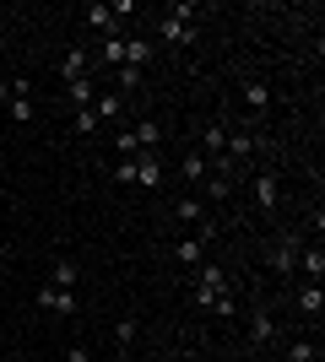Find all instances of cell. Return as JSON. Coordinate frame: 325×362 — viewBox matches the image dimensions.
<instances>
[{
    "instance_id": "1",
    "label": "cell",
    "mask_w": 325,
    "mask_h": 362,
    "mask_svg": "<svg viewBox=\"0 0 325 362\" xmlns=\"http://www.w3.org/2000/svg\"><path fill=\"white\" fill-rule=\"evenodd\" d=\"M190 16H195V6H173L169 16H157V38L173 44V49H190L195 44V22Z\"/></svg>"
},
{
    "instance_id": "2",
    "label": "cell",
    "mask_w": 325,
    "mask_h": 362,
    "mask_svg": "<svg viewBox=\"0 0 325 362\" xmlns=\"http://www.w3.org/2000/svg\"><path fill=\"white\" fill-rule=\"evenodd\" d=\"M217 238V227L206 222V227H195V233H190V238H179L173 243V259H179V265H185V271H195V265H206V243Z\"/></svg>"
},
{
    "instance_id": "3",
    "label": "cell",
    "mask_w": 325,
    "mask_h": 362,
    "mask_svg": "<svg viewBox=\"0 0 325 362\" xmlns=\"http://www.w3.org/2000/svg\"><path fill=\"white\" fill-rule=\"evenodd\" d=\"M217 292H228V271L222 265H195V308H212Z\"/></svg>"
},
{
    "instance_id": "4",
    "label": "cell",
    "mask_w": 325,
    "mask_h": 362,
    "mask_svg": "<svg viewBox=\"0 0 325 362\" xmlns=\"http://www.w3.org/2000/svg\"><path fill=\"white\" fill-rule=\"evenodd\" d=\"M244 335H249V346H255V351L277 346V319H271V308H255L249 325H244Z\"/></svg>"
},
{
    "instance_id": "5",
    "label": "cell",
    "mask_w": 325,
    "mask_h": 362,
    "mask_svg": "<svg viewBox=\"0 0 325 362\" xmlns=\"http://www.w3.org/2000/svg\"><path fill=\"white\" fill-rule=\"evenodd\" d=\"M38 308H49V314H60V319H71L76 314V292H65V287H38Z\"/></svg>"
},
{
    "instance_id": "6",
    "label": "cell",
    "mask_w": 325,
    "mask_h": 362,
    "mask_svg": "<svg viewBox=\"0 0 325 362\" xmlns=\"http://www.w3.org/2000/svg\"><path fill=\"white\" fill-rule=\"evenodd\" d=\"M298 249H304V243H298L293 233H287V238H282L277 249L266 255V259H271V271H277V276H293V271H298Z\"/></svg>"
},
{
    "instance_id": "7",
    "label": "cell",
    "mask_w": 325,
    "mask_h": 362,
    "mask_svg": "<svg viewBox=\"0 0 325 362\" xmlns=\"http://www.w3.org/2000/svg\"><path fill=\"white\" fill-rule=\"evenodd\" d=\"M298 314L309 319V325H320V314H325V287L320 281H304V287H298Z\"/></svg>"
},
{
    "instance_id": "8",
    "label": "cell",
    "mask_w": 325,
    "mask_h": 362,
    "mask_svg": "<svg viewBox=\"0 0 325 362\" xmlns=\"http://www.w3.org/2000/svg\"><path fill=\"white\" fill-rule=\"evenodd\" d=\"M152 54H157V44H152V38H141V33H125V65L147 71V65H152Z\"/></svg>"
},
{
    "instance_id": "9",
    "label": "cell",
    "mask_w": 325,
    "mask_h": 362,
    "mask_svg": "<svg viewBox=\"0 0 325 362\" xmlns=\"http://www.w3.org/2000/svg\"><path fill=\"white\" fill-rule=\"evenodd\" d=\"M249 189H255V206H261V211H277V200H282V179L277 173H255Z\"/></svg>"
},
{
    "instance_id": "10",
    "label": "cell",
    "mask_w": 325,
    "mask_h": 362,
    "mask_svg": "<svg viewBox=\"0 0 325 362\" xmlns=\"http://www.w3.org/2000/svg\"><path fill=\"white\" fill-rule=\"evenodd\" d=\"M81 76H93V54H87V49H65V60H60V81L71 87V81H81Z\"/></svg>"
},
{
    "instance_id": "11",
    "label": "cell",
    "mask_w": 325,
    "mask_h": 362,
    "mask_svg": "<svg viewBox=\"0 0 325 362\" xmlns=\"http://www.w3.org/2000/svg\"><path fill=\"white\" fill-rule=\"evenodd\" d=\"M136 184L141 189H157V184H163V157H157V151H141L136 157Z\"/></svg>"
},
{
    "instance_id": "12",
    "label": "cell",
    "mask_w": 325,
    "mask_h": 362,
    "mask_svg": "<svg viewBox=\"0 0 325 362\" xmlns=\"http://www.w3.org/2000/svg\"><path fill=\"white\" fill-rule=\"evenodd\" d=\"M239 98H244V108H255V114H261V108H271V81H261V76H249Z\"/></svg>"
},
{
    "instance_id": "13",
    "label": "cell",
    "mask_w": 325,
    "mask_h": 362,
    "mask_svg": "<svg viewBox=\"0 0 325 362\" xmlns=\"http://www.w3.org/2000/svg\"><path fill=\"white\" fill-rule=\"evenodd\" d=\"M179 179H185V184H206V179H212V163H206L201 151H185V163H179Z\"/></svg>"
},
{
    "instance_id": "14",
    "label": "cell",
    "mask_w": 325,
    "mask_h": 362,
    "mask_svg": "<svg viewBox=\"0 0 325 362\" xmlns=\"http://www.w3.org/2000/svg\"><path fill=\"white\" fill-rule=\"evenodd\" d=\"M81 22H87V33H103V38H108V33H114V28H120V22L108 16V6H103V0H93V6L81 11Z\"/></svg>"
},
{
    "instance_id": "15",
    "label": "cell",
    "mask_w": 325,
    "mask_h": 362,
    "mask_svg": "<svg viewBox=\"0 0 325 362\" xmlns=\"http://www.w3.org/2000/svg\"><path fill=\"white\" fill-rule=\"evenodd\" d=\"M298 271L309 276V281H320V276H325V249H320V238H314L309 249H298Z\"/></svg>"
},
{
    "instance_id": "16",
    "label": "cell",
    "mask_w": 325,
    "mask_h": 362,
    "mask_svg": "<svg viewBox=\"0 0 325 362\" xmlns=\"http://www.w3.org/2000/svg\"><path fill=\"white\" fill-rule=\"evenodd\" d=\"M93 65H114V71H120V65H125V33H108L103 44H98V60Z\"/></svg>"
},
{
    "instance_id": "17",
    "label": "cell",
    "mask_w": 325,
    "mask_h": 362,
    "mask_svg": "<svg viewBox=\"0 0 325 362\" xmlns=\"http://www.w3.org/2000/svg\"><path fill=\"white\" fill-rule=\"evenodd\" d=\"M130 136H136L141 151H157V146H163V124H157V119H136V124H130Z\"/></svg>"
},
{
    "instance_id": "18",
    "label": "cell",
    "mask_w": 325,
    "mask_h": 362,
    "mask_svg": "<svg viewBox=\"0 0 325 362\" xmlns=\"http://www.w3.org/2000/svg\"><path fill=\"white\" fill-rule=\"evenodd\" d=\"M222 146H228V130H222V124H206V130H201V157H206V163H212V157H222Z\"/></svg>"
},
{
    "instance_id": "19",
    "label": "cell",
    "mask_w": 325,
    "mask_h": 362,
    "mask_svg": "<svg viewBox=\"0 0 325 362\" xmlns=\"http://www.w3.org/2000/svg\"><path fill=\"white\" fill-rule=\"evenodd\" d=\"M76 281H81V271L71 265V259H55V265H49V287H65V292H76Z\"/></svg>"
},
{
    "instance_id": "20",
    "label": "cell",
    "mask_w": 325,
    "mask_h": 362,
    "mask_svg": "<svg viewBox=\"0 0 325 362\" xmlns=\"http://www.w3.org/2000/svg\"><path fill=\"white\" fill-rule=\"evenodd\" d=\"M255 151H261V141L249 136V130H233L228 146H222V157H255Z\"/></svg>"
},
{
    "instance_id": "21",
    "label": "cell",
    "mask_w": 325,
    "mask_h": 362,
    "mask_svg": "<svg viewBox=\"0 0 325 362\" xmlns=\"http://www.w3.org/2000/svg\"><path fill=\"white\" fill-rule=\"evenodd\" d=\"M179 222H185V227H206V200L185 195V200H179Z\"/></svg>"
},
{
    "instance_id": "22",
    "label": "cell",
    "mask_w": 325,
    "mask_h": 362,
    "mask_svg": "<svg viewBox=\"0 0 325 362\" xmlns=\"http://www.w3.org/2000/svg\"><path fill=\"white\" fill-rule=\"evenodd\" d=\"M65 92H71V103H76V108H93V98H98V76H81V81H71Z\"/></svg>"
},
{
    "instance_id": "23",
    "label": "cell",
    "mask_w": 325,
    "mask_h": 362,
    "mask_svg": "<svg viewBox=\"0 0 325 362\" xmlns=\"http://www.w3.org/2000/svg\"><path fill=\"white\" fill-rule=\"evenodd\" d=\"M93 114H98V119H125V98H120V92H98Z\"/></svg>"
},
{
    "instance_id": "24",
    "label": "cell",
    "mask_w": 325,
    "mask_h": 362,
    "mask_svg": "<svg viewBox=\"0 0 325 362\" xmlns=\"http://www.w3.org/2000/svg\"><path fill=\"white\" fill-rule=\"evenodd\" d=\"M228 195H233V189H228V173H217V179L201 184V200H206V206H222Z\"/></svg>"
},
{
    "instance_id": "25",
    "label": "cell",
    "mask_w": 325,
    "mask_h": 362,
    "mask_svg": "<svg viewBox=\"0 0 325 362\" xmlns=\"http://www.w3.org/2000/svg\"><path fill=\"white\" fill-rule=\"evenodd\" d=\"M114 157H141V146H136V136H130V124H125L120 136H114Z\"/></svg>"
},
{
    "instance_id": "26",
    "label": "cell",
    "mask_w": 325,
    "mask_h": 362,
    "mask_svg": "<svg viewBox=\"0 0 325 362\" xmlns=\"http://www.w3.org/2000/svg\"><path fill=\"white\" fill-rule=\"evenodd\" d=\"M287 362H320L314 341H293V346H287Z\"/></svg>"
},
{
    "instance_id": "27",
    "label": "cell",
    "mask_w": 325,
    "mask_h": 362,
    "mask_svg": "<svg viewBox=\"0 0 325 362\" xmlns=\"http://www.w3.org/2000/svg\"><path fill=\"white\" fill-rule=\"evenodd\" d=\"M114 341H120V351H130V341H136V319H120V325H114Z\"/></svg>"
},
{
    "instance_id": "28",
    "label": "cell",
    "mask_w": 325,
    "mask_h": 362,
    "mask_svg": "<svg viewBox=\"0 0 325 362\" xmlns=\"http://www.w3.org/2000/svg\"><path fill=\"white\" fill-rule=\"evenodd\" d=\"M71 124H76V136H93V130H98V114H93V108H76V119H71Z\"/></svg>"
},
{
    "instance_id": "29",
    "label": "cell",
    "mask_w": 325,
    "mask_h": 362,
    "mask_svg": "<svg viewBox=\"0 0 325 362\" xmlns=\"http://www.w3.org/2000/svg\"><path fill=\"white\" fill-rule=\"evenodd\" d=\"M141 87V71H136V65H120V98H125V92H136Z\"/></svg>"
},
{
    "instance_id": "30",
    "label": "cell",
    "mask_w": 325,
    "mask_h": 362,
    "mask_svg": "<svg viewBox=\"0 0 325 362\" xmlns=\"http://www.w3.org/2000/svg\"><path fill=\"white\" fill-rule=\"evenodd\" d=\"M28 92H33L28 76H11V81H6V98H11V103H16V98H28Z\"/></svg>"
},
{
    "instance_id": "31",
    "label": "cell",
    "mask_w": 325,
    "mask_h": 362,
    "mask_svg": "<svg viewBox=\"0 0 325 362\" xmlns=\"http://www.w3.org/2000/svg\"><path fill=\"white\" fill-rule=\"evenodd\" d=\"M114 179H120V184H136V157H120V163H114Z\"/></svg>"
},
{
    "instance_id": "32",
    "label": "cell",
    "mask_w": 325,
    "mask_h": 362,
    "mask_svg": "<svg viewBox=\"0 0 325 362\" xmlns=\"http://www.w3.org/2000/svg\"><path fill=\"white\" fill-rule=\"evenodd\" d=\"M11 119L16 124H33V103H28V98H16V103H11Z\"/></svg>"
},
{
    "instance_id": "33",
    "label": "cell",
    "mask_w": 325,
    "mask_h": 362,
    "mask_svg": "<svg viewBox=\"0 0 325 362\" xmlns=\"http://www.w3.org/2000/svg\"><path fill=\"white\" fill-rule=\"evenodd\" d=\"M108 16H114V22H125V16H136V0H114V6H108Z\"/></svg>"
},
{
    "instance_id": "34",
    "label": "cell",
    "mask_w": 325,
    "mask_h": 362,
    "mask_svg": "<svg viewBox=\"0 0 325 362\" xmlns=\"http://www.w3.org/2000/svg\"><path fill=\"white\" fill-rule=\"evenodd\" d=\"M65 362H93V351H87V346H71V351H65Z\"/></svg>"
},
{
    "instance_id": "35",
    "label": "cell",
    "mask_w": 325,
    "mask_h": 362,
    "mask_svg": "<svg viewBox=\"0 0 325 362\" xmlns=\"http://www.w3.org/2000/svg\"><path fill=\"white\" fill-rule=\"evenodd\" d=\"M108 362H136V357H130V351H114V357H108Z\"/></svg>"
},
{
    "instance_id": "36",
    "label": "cell",
    "mask_w": 325,
    "mask_h": 362,
    "mask_svg": "<svg viewBox=\"0 0 325 362\" xmlns=\"http://www.w3.org/2000/svg\"><path fill=\"white\" fill-rule=\"evenodd\" d=\"M11 362H33V357H11Z\"/></svg>"
}]
</instances>
